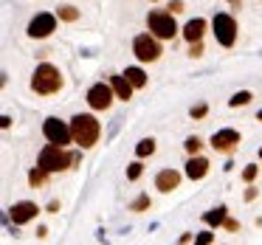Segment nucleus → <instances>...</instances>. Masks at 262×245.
I'll use <instances>...</instances> for the list:
<instances>
[{
	"instance_id": "nucleus-7",
	"label": "nucleus",
	"mask_w": 262,
	"mask_h": 245,
	"mask_svg": "<svg viewBox=\"0 0 262 245\" xmlns=\"http://www.w3.org/2000/svg\"><path fill=\"white\" fill-rule=\"evenodd\" d=\"M133 54H136L138 62H155L161 57V46H158V37L149 31V34H138L133 40Z\"/></svg>"
},
{
	"instance_id": "nucleus-29",
	"label": "nucleus",
	"mask_w": 262,
	"mask_h": 245,
	"mask_svg": "<svg viewBox=\"0 0 262 245\" xmlns=\"http://www.w3.org/2000/svg\"><path fill=\"white\" fill-rule=\"evenodd\" d=\"M166 9H169L172 14H181V12H183V0H172V3H169Z\"/></svg>"
},
{
	"instance_id": "nucleus-4",
	"label": "nucleus",
	"mask_w": 262,
	"mask_h": 245,
	"mask_svg": "<svg viewBox=\"0 0 262 245\" xmlns=\"http://www.w3.org/2000/svg\"><path fill=\"white\" fill-rule=\"evenodd\" d=\"M147 29L152 31L158 40H172V37L178 34L175 14L172 12H149L147 14Z\"/></svg>"
},
{
	"instance_id": "nucleus-20",
	"label": "nucleus",
	"mask_w": 262,
	"mask_h": 245,
	"mask_svg": "<svg viewBox=\"0 0 262 245\" xmlns=\"http://www.w3.org/2000/svg\"><path fill=\"white\" fill-rule=\"evenodd\" d=\"M251 99H254V96H251V91H237L231 99H228V107H243V104H248Z\"/></svg>"
},
{
	"instance_id": "nucleus-13",
	"label": "nucleus",
	"mask_w": 262,
	"mask_h": 245,
	"mask_svg": "<svg viewBox=\"0 0 262 245\" xmlns=\"http://www.w3.org/2000/svg\"><path fill=\"white\" fill-rule=\"evenodd\" d=\"M209 161L203 158V155H189L186 161V177H192V181H200V177L209 175Z\"/></svg>"
},
{
	"instance_id": "nucleus-3",
	"label": "nucleus",
	"mask_w": 262,
	"mask_h": 245,
	"mask_svg": "<svg viewBox=\"0 0 262 245\" xmlns=\"http://www.w3.org/2000/svg\"><path fill=\"white\" fill-rule=\"evenodd\" d=\"M76 158H79V155H68L62 147H59V144H48V147H42L40 161H37V164H40L42 169L51 175V172H65Z\"/></svg>"
},
{
	"instance_id": "nucleus-34",
	"label": "nucleus",
	"mask_w": 262,
	"mask_h": 245,
	"mask_svg": "<svg viewBox=\"0 0 262 245\" xmlns=\"http://www.w3.org/2000/svg\"><path fill=\"white\" fill-rule=\"evenodd\" d=\"M228 3H237V0H228Z\"/></svg>"
},
{
	"instance_id": "nucleus-35",
	"label": "nucleus",
	"mask_w": 262,
	"mask_h": 245,
	"mask_svg": "<svg viewBox=\"0 0 262 245\" xmlns=\"http://www.w3.org/2000/svg\"><path fill=\"white\" fill-rule=\"evenodd\" d=\"M259 158H262V149H259Z\"/></svg>"
},
{
	"instance_id": "nucleus-15",
	"label": "nucleus",
	"mask_w": 262,
	"mask_h": 245,
	"mask_svg": "<svg viewBox=\"0 0 262 245\" xmlns=\"http://www.w3.org/2000/svg\"><path fill=\"white\" fill-rule=\"evenodd\" d=\"M110 85H113V91H116V99H121V102H127V99H133V82L127 79L124 74H116V76H110Z\"/></svg>"
},
{
	"instance_id": "nucleus-1",
	"label": "nucleus",
	"mask_w": 262,
	"mask_h": 245,
	"mask_svg": "<svg viewBox=\"0 0 262 245\" xmlns=\"http://www.w3.org/2000/svg\"><path fill=\"white\" fill-rule=\"evenodd\" d=\"M31 91L37 96H54V93L62 91V74L59 68H54L51 62H40L31 74Z\"/></svg>"
},
{
	"instance_id": "nucleus-32",
	"label": "nucleus",
	"mask_w": 262,
	"mask_h": 245,
	"mask_svg": "<svg viewBox=\"0 0 262 245\" xmlns=\"http://www.w3.org/2000/svg\"><path fill=\"white\" fill-rule=\"evenodd\" d=\"M256 197V189H245V200H254Z\"/></svg>"
},
{
	"instance_id": "nucleus-31",
	"label": "nucleus",
	"mask_w": 262,
	"mask_h": 245,
	"mask_svg": "<svg viewBox=\"0 0 262 245\" xmlns=\"http://www.w3.org/2000/svg\"><path fill=\"white\" fill-rule=\"evenodd\" d=\"M0 127H3V130H9V127H12V119H9V116H3V119H0Z\"/></svg>"
},
{
	"instance_id": "nucleus-17",
	"label": "nucleus",
	"mask_w": 262,
	"mask_h": 245,
	"mask_svg": "<svg viewBox=\"0 0 262 245\" xmlns=\"http://www.w3.org/2000/svg\"><path fill=\"white\" fill-rule=\"evenodd\" d=\"M124 76L133 82V87H144V85H147V74H144L141 68H136V65H133V68H127Z\"/></svg>"
},
{
	"instance_id": "nucleus-26",
	"label": "nucleus",
	"mask_w": 262,
	"mask_h": 245,
	"mask_svg": "<svg viewBox=\"0 0 262 245\" xmlns=\"http://www.w3.org/2000/svg\"><path fill=\"white\" fill-rule=\"evenodd\" d=\"M206 113H209V104H198V107L189 110V116H192V119H203Z\"/></svg>"
},
{
	"instance_id": "nucleus-2",
	"label": "nucleus",
	"mask_w": 262,
	"mask_h": 245,
	"mask_svg": "<svg viewBox=\"0 0 262 245\" xmlns=\"http://www.w3.org/2000/svg\"><path fill=\"white\" fill-rule=\"evenodd\" d=\"M71 132H74V141L79 144L82 149H91L93 144L99 141V136H102V124H99V119L91 113H76L74 119H71Z\"/></svg>"
},
{
	"instance_id": "nucleus-5",
	"label": "nucleus",
	"mask_w": 262,
	"mask_h": 245,
	"mask_svg": "<svg viewBox=\"0 0 262 245\" xmlns=\"http://www.w3.org/2000/svg\"><path fill=\"white\" fill-rule=\"evenodd\" d=\"M211 29H214V40L220 42L223 48H231L234 42H237V20H234L231 14H226V12L214 14Z\"/></svg>"
},
{
	"instance_id": "nucleus-18",
	"label": "nucleus",
	"mask_w": 262,
	"mask_h": 245,
	"mask_svg": "<svg viewBox=\"0 0 262 245\" xmlns=\"http://www.w3.org/2000/svg\"><path fill=\"white\" fill-rule=\"evenodd\" d=\"M57 17L62 20V23H76V20H79V9H76V6H59L57 9Z\"/></svg>"
},
{
	"instance_id": "nucleus-30",
	"label": "nucleus",
	"mask_w": 262,
	"mask_h": 245,
	"mask_svg": "<svg viewBox=\"0 0 262 245\" xmlns=\"http://www.w3.org/2000/svg\"><path fill=\"white\" fill-rule=\"evenodd\" d=\"M223 226H226L228 231H237V228H239V222H237V220H231V217H226V222H223Z\"/></svg>"
},
{
	"instance_id": "nucleus-11",
	"label": "nucleus",
	"mask_w": 262,
	"mask_h": 245,
	"mask_svg": "<svg viewBox=\"0 0 262 245\" xmlns=\"http://www.w3.org/2000/svg\"><path fill=\"white\" fill-rule=\"evenodd\" d=\"M237 144H239V132L231 130V127H226V130H217L214 136H211V147H214L217 152H231Z\"/></svg>"
},
{
	"instance_id": "nucleus-12",
	"label": "nucleus",
	"mask_w": 262,
	"mask_h": 245,
	"mask_svg": "<svg viewBox=\"0 0 262 245\" xmlns=\"http://www.w3.org/2000/svg\"><path fill=\"white\" fill-rule=\"evenodd\" d=\"M181 186V172L175 169H161L158 175H155V189H161V192H172V189Z\"/></svg>"
},
{
	"instance_id": "nucleus-24",
	"label": "nucleus",
	"mask_w": 262,
	"mask_h": 245,
	"mask_svg": "<svg viewBox=\"0 0 262 245\" xmlns=\"http://www.w3.org/2000/svg\"><path fill=\"white\" fill-rule=\"evenodd\" d=\"M183 147H186V152H189V155H198V152H200V147H203V141H200L198 136H189Z\"/></svg>"
},
{
	"instance_id": "nucleus-22",
	"label": "nucleus",
	"mask_w": 262,
	"mask_h": 245,
	"mask_svg": "<svg viewBox=\"0 0 262 245\" xmlns=\"http://www.w3.org/2000/svg\"><path fill=\"white\" fill-rule=\"evenodd\" d=\"M152 206V200H149V194H141V197H136L130 203V211H144V209H149Z\"/></svg>"
},
{
	"instance_id": "nucleus-23",
	"label": "nucleus",
	"mask_w": 262,
	"mask_h": 245,
	"mask_svg": "<svg viewBox=\"0 0 262 245\" xmlns=\"http://www.w3.org/2000/svg\"><path fill=\"white\" fill-rule=\"evenodd\" d=\"M141 172H144V164H141V161H133V164L127 166V181H138Z\"/></svg>"
},
{
	"instance_id": "nucleus-19",
	"label": "nucleus",
	"mask_w": 262,
	"mask_h": 245,
	"mask_svg": "<svg viewBox=\"0 0 262 245\" xmlns=\"http://www.w3.org/2000/svg\"><path fill=\"white\" fill-rule=\"evenodd\" d=\"M152 152H155V138H141V141L136 144V155H138V158H149Z\"/></svg>"
},
{
	"instance_id": "nucleus-27",
	"label": "nucleus",
	"mask_w": 262,
	"mask_h": 245,
	"mask_svg": "<svg viewBox=\"0 0 262 245\" xmlns=\"http://www.w3.org/2000/svg\"><path fill=\"white\" fill-rule=\"evenodd\" d=\"M194 239H198L200 245H209V242H214V231H200Z\"/></svg>"
},
{
	"instance_id": "nucleus-9",
	"label": "nucleus",
	"mask_w": 262,
	"mask_h": 245,
	"mask_svg": "<svg viewBox=\"0 0 262 245\" xmlns=\"http://www.w3.org/2000/svg\"><path fill=\"white\" fill-rule=\"evenodd\" d=\"M113 85H104V82H96V85L88 91V104H91V110H110V104H113Z\"/></svg>"
},
{
	"instance_id": "nucleus-8",
	"label": "nucleus",
	"mask_w": 262,
	"mask_h": 245,
	"mask_svg": "<svg viewBox=\"0 0 262 245\" xmlns=\"http://www.w3.org/2000/svg\"><path fill=\"white\" fill-rule=\"evenodd\" d=\"M26 31H29L31 40H46V37H51L54 31H57V14L40 12L37 17H31V23H29Z\"/></svg>"
},
{
	"instance_id": "nucleus-16",
	"label": "nucleus",
	"mask_w": 262,
	"mask_h": 245,
	"mask_svg": "<svg viewBox=\"0 0 262 245\" xmlns=\"http://www.w3.org/2000/svg\"><path fill=\"white\" fill-rule=\"evenodd\" d=\"M226 217H228V209H226V206H217V209L206 211V214H203V220L209 222L211 228H220L223 222H226Z\"/></svg>"
},
{
	"instance_id": "nucleus-10",
	"label": "nucleus",
	"mask_w": 262,
	"mask_h": 245,
	"mask_svg": "<svg viewBox=\"0 0 262 245\" xmlns=\"http://www.w3.org/2000/svg\"><path fill=\"white\" fill-rule=\"evenodd\" d=\"M37 214H40V206L31 203V200H20V203H14L12 209H9V220H12L14 226H26V222L37 220Z\"/></svg>"
},
{
	"instance_id": "nucleus-28",
	"label": "nucleus",
	"mask_w": 262,
	"mask_h": 245,
	"mask_svg": "<svg viewBox=\"0 0 262 245\" xmlns=\"http://www.w3.org/2000/svg\"><path fill=\"white\" fill-rule=\"evenodd\" d=\"M200 54H203V42H192V48H189V57H200Z\"/></svg>"
},
{
	"instance_id": "nucleus-14",
	"label": "nucleus",
	"mask_w": 262,
	"mask_h": 245,
	"mask_svg": "<svg viewBox=\"0 0 262 245\" xmlns=\"http://www.w3.org/2000/svg\"><path fill=\"white\" fill-rule=\"evenodd\" d=\"M203 34H206V20L203 17H194V20H189L186 26H183V40L192 46V42H198V40H203Z\"/></svg>"
},
{
	"instance_id": "nucleus-21",
	"label": "nucleus",
	"mask_w": 262,
	"mask_h": 245,
	"mask_svg": "<svg viewBox=\"0 0 262 245\" xmlns=\"http://www.w3.org/2000/svg\"><path fill=\"white\" fill-rule=\"evenodd\" d=\"M46 175H48V172L42 169V166H37V169L29 172V183H31V186H42V183H46Z\"/></svg>"
},
{
	"instance_id": "nucleus-6",
	"label": "nucleus",
	"mask_w": 262,
	"mask_h": 245,
	"mask_svg": "<svg viewBox=\"0 0 262 245\" xmlns=\"http://www.w3.org/2000/svg\"><path fill=\"white\" fill-rule=\"evenodd\" d=\"M42 136H46V141H48V144H59V147H65V144L74 141L71 124L59 121L57 116H48V119L42 121Z\"/></svg>"
},
{
	"instance_id": "nucleus-25",
	"label": "nucleus",
	"mask_w": 262,
	"mask_h": 245,
	"mask_svg": "<svg viewBox=\"0 0 262 245\" xmlns=\"http://www.w3.org/2000/svg\"><path fill=\"white\" fill-rule=\"evenodd\" d=\"M256 172H259V166L248 164V166H245V169H243V181H245V183H251V181H254V177H256Z\"/></svg>"
},
{
	"instance_id": "nucleus-33",
	"label": "nucleus",
	"mask_w": 262,
	"mask_h": 245,
	"mask_svg": "<svg viewBox=\"0 0 262 245\" xmlns=\"http://www.w3.org/2000/svg\"><path fill=\"white\" fill-rule=\"evenodd\" d=\"M256 119H259V121H262V110H259V113H256Z\"/></svg>"
}]
</instances>
